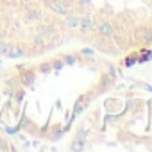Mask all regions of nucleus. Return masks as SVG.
Segmentation results:
<instances>
[{
  "label": "nucleus",
  "mask_w": 152,
  "mask_h": 152,
  "mask_svg": "<svg viewBox=\"0 0 152 152\" xmlns=\"http://www.w3.org/2000/svg\"><path fill=\"white\" fill-rule=\"evenodd\" d=\"M72 9L75 0H0V57L31 61L61 47L72 36Z\"/></svg>",
  "instance_id": "f257e3e1"
},
{
  "label": "nucleus",
  "mask_w": 152,
  "mask_h": 152,
  "mask_svg": "<svg viewBox=\"0 0 152 152\" xmlns=\"http://www.w3.org/2000/svg\"><path fill=\"white\" fill-rule=\"evenodd\" d=\"M91 32H95L99 38H111L115 34V23L111 20H97Z\"/></svg>",
  "instance_id": "f03ea898"
},
{
  "label": "nucleus",
  "mask_w": 152,
  "mask_h": 152,
  "mask_svg": "<svg viewBox=\"0 0 152 152\" xmlns=\"http://www.w3.org/2000/svg\"><path fill=\"white\" fill-rule=\"evenodd\" d=\"M70 148L72 150H84L86 148V138H81V136H75L70 143Z\"/></svg>",
  "instance_id": "7ed1b4c3"
},
{
  "label": "nucleus",
  "mask_w": 152,
  "mask_h": 152,
  "mask_svg": "<svg viewBox=\"0 0 152 152\" xmlns=\"http://www.w3.org/2000/svg\"><path fill=\"white\" fill-rule=\"evenodd\" d=\"M143 38H145L147 41H148V39H152V32H150L148 29H145V31H143Z\"/></svg>",
  "instance_id": "20e7f679"
}]
</instances>
